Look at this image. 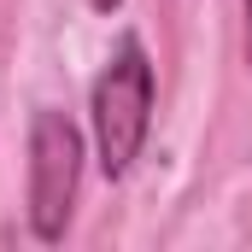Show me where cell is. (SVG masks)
<instances>
[{"instance_id":"cell-3","label":"cell","mask_w":252,"mask_h":252,"mask_svg":"<svg viewBox=\"0 0 252 252\" xmlns=\"http://www.w3.org/2000/svg\"><path fill=\"white\" fill-rule=\"evenodd\" d=\"M88 6H94V12H118L124 0H88Z\"/></svg>"},{"instance_id":"cell-2","label":"cell","mask_w":252,"mask_h":252,"mask_svg":"<svg viewBox=\"0 0 252 252\" xmlns=\"http://www.w3.org/2000/svg\"><path fill=\"white\" fill-rule=\"evenodd\" d=\"M76 182H82V135L64 112L41 106L30 118V235L35 241L64 235Z\"/></svg>"},{"instance_id":"cell-1","label":"cell","mask_w":252,"mask_h":252,"mask_svg":"<svg viewBox=\"0 0 252 252\" xmlns=\"http://www.w3.org/2000/svg\"><path fill=\"white\" fill-rule=\"evenodd\" d=\"M147 129H153V59L141 35H124L106 70L94 76V153L112 182L129 176V164L141 158Z\"/></svg>"},{"instance_id":"cell-4","label":"cell","mask_w":252,"mask_h":252,"mask_svg":"<svg viewBox=\"0 0 252 252\" xmlns=\"http://www.w3.org/2000/svg\"><path fill=\"white\" fill-rule=\"evenodd\" d=\"M247 59H252V0H247Z\"/></svg>"}]
</instances>
